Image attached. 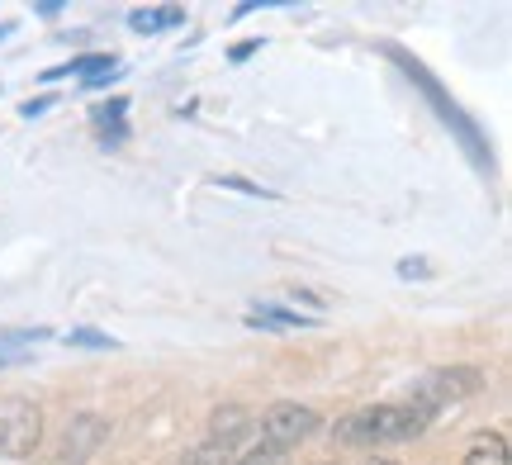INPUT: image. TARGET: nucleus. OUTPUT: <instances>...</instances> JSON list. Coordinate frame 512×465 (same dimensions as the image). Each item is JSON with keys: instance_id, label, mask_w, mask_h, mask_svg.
I'll use <instances>...</instances> for the list:
<instances>
[{"instance_id": "obj_1", "label": "nucleus", "mask_w": 512, "mask_h": 465, "mask_svg": "<svg viewBox=\"0 0 512 465\" xmlns=\"http://www.w3.org/2000/svg\"><path fill=\"white\" fill-rule=\"evenodd\" d=\"M432 418L437 413L418 404V399H408V404H375V409H356L347 413L332 437L342 442V447H384V442H408V437H422V432L432 428Z\"/></svg>"}, {"instance_id": "obj_2", "label": "nucleus", "mask_w": 512, "mask_h": 465, "mask_svg": "<svg viewBox=\"0 0 512 465\" xmlns=\"http://www.w3.org/2000/svg\"><path fill=\"white\" fill-rule=\"evenodd\" d=\"M389 57H394V62H403L408 81H413V86H418V91L427 95V100H432V110H437L441 119H446V124H451V129L460 133V143H465V152L475 157V167H484V171L494 167V157H489V148H484V133L475 129V119H465V114H460V105H456V100H451L446 91H441L432 76H427V67H422L418 57H408L403 48H389Z\"/></svg>"}, {"instance_id": "obj_3", "label": "nucleus", "mask_w": 512, "mask_h": 465, "mask_svg": "<svg viewBox=\"0 0 512 465\" xmlns=\"http://www.w3.org/2000/svg\"><path fill=\"white\" fill-rule=\"evenodd\" d=\"M43 442V409L24 394H0V461H24Z\"/></svg>"}, {"instance_id": "obj_4", "label": "nucleus", "mask_w": 512, "mask_h": 465, "mask_svg": "<svg viewBox=\"0 0 512 465\" xmlns=\"http://www.w3.org/2000/svg\"><path fill=\"white\" fill-rule=\"evenodd\" d=\"M479 385H484V375L475 366H446V371H432L427 380H418L413 399L427 404L432 413H441V409H451V404H460V399L479 394Z\"/></svg>"}, {"instance_id": "obj_5", "label": "nucleus", "mask_w": 512, "mask_h": 465, "mask_svg": "<svg viewBox=\"0 0 512 465\" xmlns=\"http://www.w3.org/2000/svg\"><path fill=\"white\" fill-rule=\"evenodd\" d=\"M261 447H275V451H290L299 447L309 432H318V413L309 404H275L266 418H261Z\"/></svg>"}, {"instance_id": "obj_6", "label": "nucleus", "mask_w": 512, "mask_h": 465, "mask_svg": "<svg viewBox=\"0 0 512 465\" xmlns=\"http://www.w3.org/2000/svg\"><path fill=\"white\" fill-rule=\"evenodd\" d=\"M105 437H110L105 418H95V413H81V418H72V428L62 432V451H57V461H62V465L91 461L95 451L105 447Z\"/></svg>"}, {"instance_id": "obj_7", "label": "nucleus", "mask_w": 512, "mask_h": 465, "mask_svg": "<svg viewBox=\"0 0 512 465\" xmlns=\"http://www.w3.org/2000/svg\"><path fill=\"white\" fill-rule=\"evenodd\" d=\"M91 119H95V133H100L105 148H119V143L128 138V100L124 95H110L105 105H95Z\"/></svg>"}, {"instance_id": "obj_8", "label": "nucleus", "mask_w": 512, "mask_h": 465, "mask_svg": "<svg viewBox=\"0 0 512 465\" xmlns=\"http://www.w3.org/2000/svg\"><path fill=\"white\" fill-rule=\"evenodd\" d=\"M48 328H10L0 333V366H24L34 356V342H43Z\"/></svg>"}, {"instance_id": "obj_9", "label": "nucleus", "mask_w": 512, "mask_h": 465, "mask_svg": "<svg viewBox=\"0 0 512 465\" xmlns=\"http://www.w3.org/2000/svg\"><path fill=\"white\" fill-rule=\"evenodd\" d=\"M247 323H252V328H261V333H275V328H309L313 318H309V314H299V309L261 304V309H252V314H247Z\"/></svg>"}, {"instance_id": "obj_10", "label": "nucleus", "mask_w": 512, "mask_h": 465, "mask_svg": "<svg viewBox=\"0 0 512 465\" xmlns=\"http://www.w3.org/2000/svg\"><path fill=\"white\" fill-rule=\"evenodd\" d=\"M465 465H508V437L503 432H479L465 447Z\"/></svg>"}, {"instance_id": "obj_11", "label": "nucleus", "mask_w": 512, "mask_h": 465, "mask_svg": "<svg viewBox=\"0 0 512 465\" xmlns=\"http://www.w3.org/2000/svg\"><path fill=\"white\" fill-rule=\"evenodd\" d=\"M128 24H133L138 34H162V29H181V24H185V10H176V5H157V10H133V15H128Z\"/></svg>"}, {"instance_id": "obj_12", "label": "nucleus", "mask_w": 512, "mask_h": 465, "mask_svg": "<svg viewBox=\"0 0 512 465\" xmlns=\"http://www.w3.org/2000/svg\"><path fill=\"white\" fill-rule=\"evenodd\" d=\"M242 432H252V418H247L242 409H233V404H228V409L214 413V432H209L214 442H223V447H233V442H238Z\"/></svg>"}, {"instance_id": "obj_13", "label": "nucleus", "mask_w": 512, "mask_h": 465, "mask_svg": "<svg viewBox=\"0 0 512 465\" xmlns=\"http://www.w3.org/2000/svg\"><path fill=\"white\" fill-rule=\"evenodd\" d=\"M67 347H91V352H114L119 342L110 333H100V328H72L67 333Z\"/></svg>"}, {"instance_id": "obj_14", "label": "nucleus", "mask_w": 512, "mask_h": 465, "mask_svg": "<svg viewBox=\"0 0 512 465\" xmlns=\"http://www.w3.org/2000/svg\"><path fill=\"white\" fill-rule=\"evenodd\" d=\"M228 451H233V447H223V442H214V437H209V442H204V447H195V456H185L181 465H228Z\"/></svg>"}, {"instance_id": "obj_15", "label": "nucleus", "mask_w": 512, "mask_h": 465, "mask_svg": "<svg viewBox=\"0 0 512 465\" xmlns=\"http://www.w3.org/2000/svg\"><path fill=\"white\" fill-rule=\"evenodd\" d=\"M233 465H290V451H275V447H252L247 456H238Z\"/></svg>"}, {"instance_id": "obj_16", "label": "nucleus", "mask_w": 512, "mask_h": 465, "mask_svg": "<svg viewBox=\"0 0 512 465\" xmlns=\"http://www.w3.org/2000/svg\"><path fill=\"white\" fill-rule=\"evenodd\" d=\"M53 105H57L53 95H34V100H24V105H19V114H24V119H38V114H48Z\"/></svg>"}, {"instance_id": "obj_17", "label": "nucleus", "mask_w": 512, "mask_h": 465, "mask_svg": "<svg viewBox=\"0 0 512 465\" xmlns=\"http://www.w3.org/2000/svg\"><path fill=\"white\" fill-rule=\"evenodd\" d=\"M219 186H228V190H242V195H266V200H271V190L252 186V181H242V176H219Z\"/></svg>"}, {"instance_id": "obj_18", "label": "nucleus", "mask_w": 512, "mask_h": 465, "mask_svg": "<svg viewBox=\"0 0 512 465\" xmlns=\"http://www.w3.org/2000/svg\"><path fill=\"white\" fill-rule=\"evenodd\" d=\"M256 48H261V38H247V43H238V48H233V62H247Z\"/></svg>"}, {"instance_id": "obj_19", "label": "nucleus", "mask_w": 512, "mask_h": 465, "mask_svg": "<svg viewBox=\"0 0 512 465\" xmlns=\"http://www.w3.org/2000/svg\"><path fill=\"white\" fill-rule=\"evenodd\" d=\"M399 276H427V261H399Z\"/></svg>"}, {"instance_id": "obj_20", "label": "nucleus", "mask_w": 512, "mask_h": 465, "mask_svg": "<svg viewBox=\"0 0 512 465\" xmlns=\"http://www.w3.org/2000/svg\"><path fill=\"white\" fill-rule=\"evenodd\" d=\"M366 465H399V461H380V456H375V461H366Z\"/></svg>"}, {"instance_id": "obj_21", "label": "nucleus", "mask_w": 512, "mask_h": 465, "mask_svg": "<svg viewBox=\"0 0 512 465\" xmlns=\"http://www.w3.org/2000/svg\"><path fill=\"white\" fill-rule=\"evenodd\" d=\"M0 38H10V24H0Z\"/></svg>"}]
</instances>
